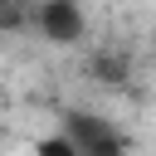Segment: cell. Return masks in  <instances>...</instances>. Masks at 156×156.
I'll list each match as a JSON object with an SVG mask.
<instances>
[{
    "label": "cell",
    "instance_id": "cell-5",
    "mask_svg": "<svg viewBox=\"0 0 156 156\" xmlns=\"http://www.w3.org/2000/svg\"><path fill=\"white\" fill-rule=\"evenodd\" d=\"M39 151H44V156H78L68 136H49V141H39Z\"/></svg>",
    "mask_w": 156,
    "mask_h": 156
},
{
    "label": "cell",
    "instance_id": "cell-2",
    "mask_svg": "<svg viewBox=\"0 0 156 156\" xmlns=\"http://www.w3.org/2000/svg\"><path fill=\"white\" fill-rule=\"evenodd\" d=\"M34 29L49 39V44H78L88 20L78 10V0H39L34 5Z\"/></svg>",
    "mask_w": 156,
    "mask_h": 156
},
{
    "label": "cell",
    "instance_id": "cell-1",
    "mask_svg": "<svg viewBox=\"0 0 156 156\" xmlns=\"http://www.w3.org/2000/svg\"><path fill=\"white\" fill-rule=\"evenodd\" d=\"M63 136L73 141V151L78 156H112V151H122L127 141H122V132L117 127H107L102 117H93V112H68L63 117Z\"/></svg>",
    "mask_w": 156,
    "mask_h": 156
},
{
    "label": "cell",
    "instance_id": "cell-3",
    "mask_svg": "<svg viewBox=\"0 0 156 156\" xmlns=\"http://www.w3.org/2000/svg\"><path fill=\"white\" fill-rule=\"evenodd\" d=\"M34 5L39 0H0V29H34Z\"/></svg>",
    "mask_w": 156,
    "mask_h": 156
},
{
    "label": "cell",
    "instance_id": "cell-4",
    "mask_svg": "<svg viewBox=\"0 0 156 156\" xmlns=\"http://www.w3.org/2000/svg\"><path fill=\"white\" fill-rule=\"evenodd\" d=\"M93 68L102 73V83H122V73H127V58H112V54H102Z\"/></svg>",
    "mask_w": 156,
    "mask_h": 156
}]
</instances>
